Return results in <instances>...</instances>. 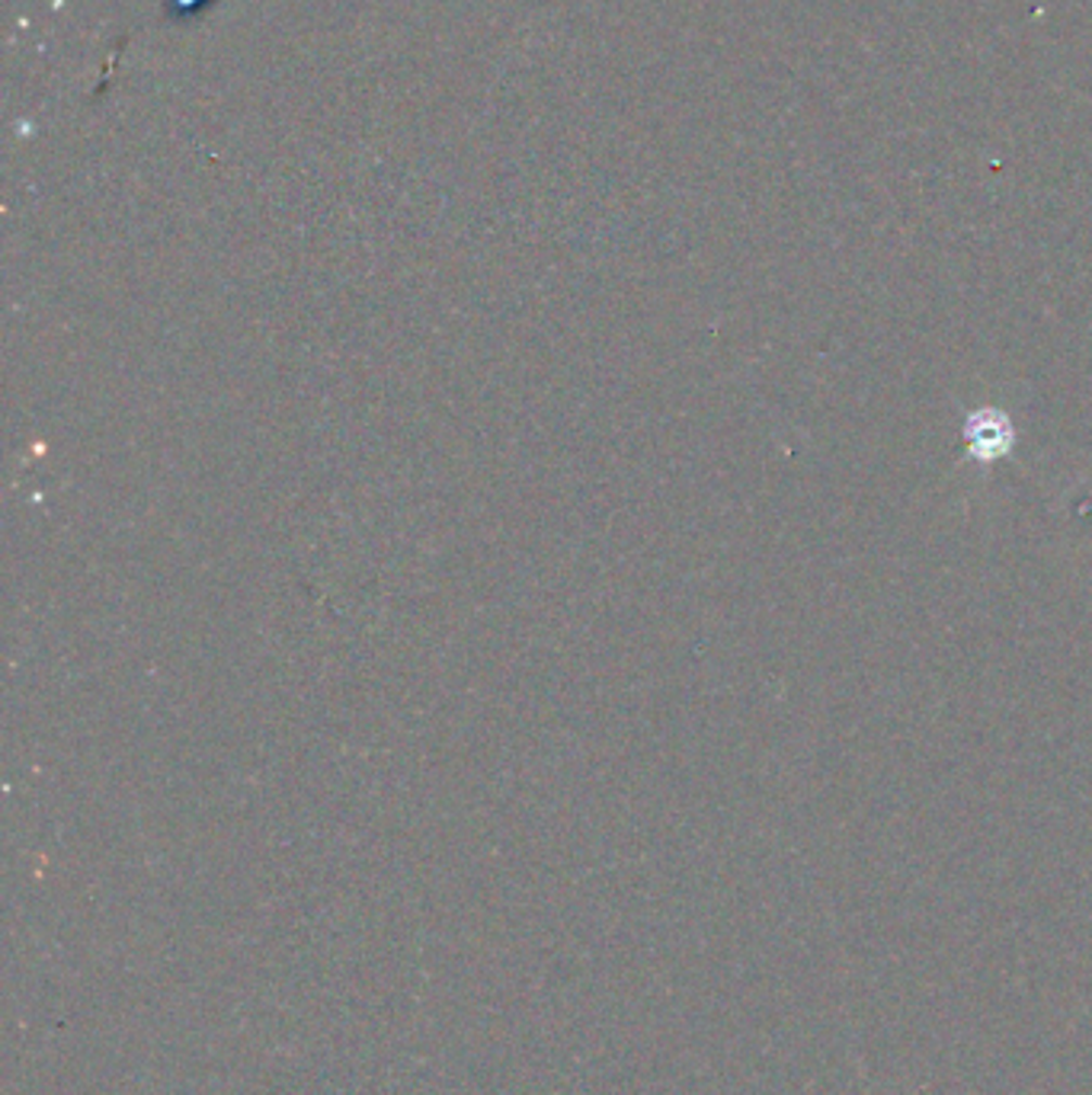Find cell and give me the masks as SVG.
<instances>
[{
  "mask_svg": "<svg viewBox=\"0 0 1092 1095\" xmlns=\"http://www.w3.org/2000/svg\"><path fill=\"white\" fill-rule=\"evenodd\" d=\"M967 442H971V452H977L980 459H997L1010 449L1013 442V433L1010 426L1000 420H990V413H980L971 426H967Z\"/></svg>",
  "mask_w": 1092,
  "mask_h": 1095,
  "instance_id": "obj_1",
  "label": "cell"
}]
</instances>
